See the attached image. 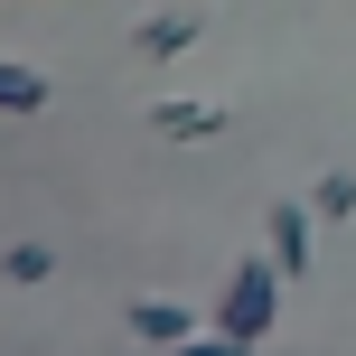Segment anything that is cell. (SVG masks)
<instances>
[{"label":"cell","instance_id":"9","mask_svg":"<svg viewBox=\"0 0 356 356\" xmlns=\"http://www.w3.org/2000/svg\"><path fill=\"white\" fill-rule=\"evenodd\" d=\"M319 216H356V178H347V169L319 178Z\"/></svg>","mask_w":356,"mask_h":356},{"label":"cell","instance_id":"5","mask_svg":"<svg viewBox=\"0 0 356 356\" xmlns=\"http://www.w3.org/2000/svg\"><path fill=\"white\" fill-rule=\"evenodd\" d=\"M141 47H150V56H188V47H197V19H178V10L141 19Z\"/></svg>","mask_w":356,"mask_h":356},{"label":"cell","instance_id":"6","mask_svg":"<svg viewBox=\"0 0 356 356\" xmlns=\"http://www.w3.org/2000/svg\"><path fill=\"white\" fill-rule=\"evenodd\" d=\"M47 104V75H29V66H0V113H38Z\"/></svg>","mask_w":356,"mask_h":356},{"label":"cell","instance_id":"2","mask_svg":"<svg viewBox=\"0 0 356 356\" xmlns=\"http://www.w3.org/2000/svg\"><path fill=\"white\" fill-rule=\"evenodd\" d=\"M188 309H178V300H131V338H150V347H178V338H188Z\"/></svg>","mask_w":356,"mask_h":356},{"label":"cell","instance_id":"8","mask_svg":"<svg viewBox=\"0 0 356 356\" xmlns=\"http://www.w3.org/2000/svg\"><path fill=\"white\" fill-rule=\"evenodd\" d=\"M0 272H10V282H47L56 253H47V244H10V253H0Z\"/></svg>","mask_w":356,"mask_h":356},{"label":"cell","instance_id":"3","mask_svg":"<svg viewBox=\"0 0 356 356\" xmlns=\"http://www.w3.org/2000/svg\"><path fill=\"white\" fill-rule=\"evenodd\" d=\"M272 263H282V272H309V216L300 207H272Z\"/></svg>","mask_w":356,"mask_h":356},{"label":"cell","instance_id":"4","mask_svg":"<svg viewBox=\"0 0 356 356\" xmlns=\"http://www.w3.org/2000/svg\"><path fill=\"white\" fill-rule=\"evenodd\" d=\"M150 122H160V141H216V122H225V113H216V104H160Z\"/></svg>","mask_w":356,"mask_h":356},{"label":"cell","instance_id":"1","mask_svg":"<svg viewBox=\"0 0 356 356\" xmlns=\"http://www.w3.org/2000/svg\"><path fill=\"white\" fill-rule=\"evenodd\" d=\"M291 272L282 263H244L225 282V309H216V328H234V338H263V319H272V291H282Z\"/></svg>","mask_w":356,"mask_h":356},{"label":"cell","instance_id":"7","mask_svg":"<svg viewBox=\"0 0 356 356\" xmlns=\"http://www.w3.org/2000/svg\"><path fill=\"white\" fill-rule=\"evenodd\" d=\"M169 356H253V338H234V328H207V338H197V328H188Z\"/></svg>","mask_w":356,"mask_h":356}]
</instances>
